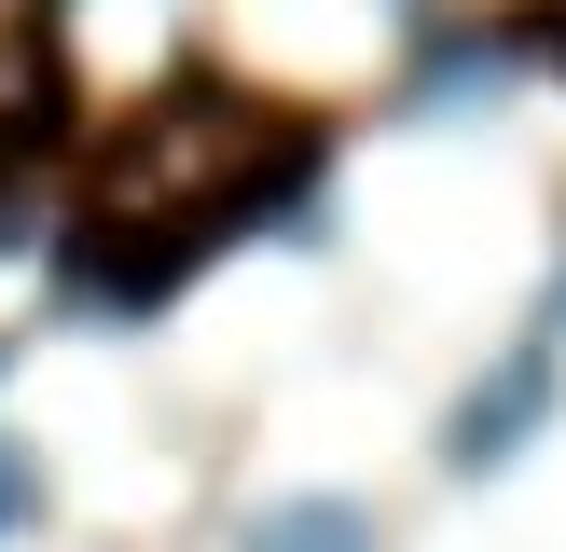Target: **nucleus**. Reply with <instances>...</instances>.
Wrapping results in <instances>:
<instances>
[{
  "label": "nucleus",
  "instance_id": "obj_1",
  "mask_svg": "<svg viewBox=\"0 0 566 552\" xmlns=\"http://www.w3.org/2000/svg\"><path fill=\"white\" fill-rule=\"evenodd\" d=\"M276 180H304V125L291 110L235 97V83H166V97H138L125 125L97 138V166H83V235L153 248V290H166V276H180L221 221H249Z\"/></svg>",
  "mask_w": 566,
  "mask_h": 552
},
{
  "label": "nucleus",
  "instance_id": "obj_2",
  "mask_svg": "<svg viewBox=\"0 0 566 552\" xmlns=\"http://www.w3.org/2000/svg\"><path fill=\"white\" fill-rule=\"evenodd\" d=\"M553 401H566V346H553V331H525V346H497V373L470 386L457 414H442V469H470V484H484V469H512L525 442L553 428Z\"/></svg>",
  "mask_w": 566,
  "mask_h": 552
},
{
  "label": "nucleus",
  "instance_id": "obj_3",
  "mask_svg": "<svg viewBox=\"0 0 566 552\" xmlns=\"http://www.w3.org/2000/svg\"><path fill=\"white\" fill-rule=\"evenodd\" d=\"M42 125H55V28L42 0H0V180L42 152Z\"/></svg>",
  "mask_w": 566,
  "mask_h": 552
},
{
  "label": "nucleus",
  "instance_id": "obj_4",
  "mask_svg": "<svg viewBox=\"0 0 566 552\" xmlns=\"http://www.w3.org/2000/svg\"><path fill=\"white\" fill-rule=\"evenodd\" d=\"M235 552H387V511L346 484H304V497H263L235 524Z\"/></svg>",
  "mask_w": 566,
  "mask_h": 552
},
{
  "label": "nucleus",
  "instance_id": "obj_5",
  "mask_svg": "<svg viewBox=\"0 0 566 552\" xmlns=\"http://www.w3.org/2000/svg\"><path fill=\"white\" fill-rule=\"evenodd\" d=\"M42 511H55V469H42V442H14V428H0V539H28Z\"/></svg>",
  "mask_w": 566,
  "mask_h": 552
},
{
  "label": "nucleus",
  "instance_id": "obj_6",
  "mask_svg": "<svg viewBox=\"0 0 566 552\" xmlns=\"http://www.w3.org/2000/svg\"><path fill=\"white\" fill-rule=\"evenodd\" d=\"M553 14H566V0H553Z\"/></svg>",
  "mask_w": 566,
  "mask_h": 552
}]
</instances>
